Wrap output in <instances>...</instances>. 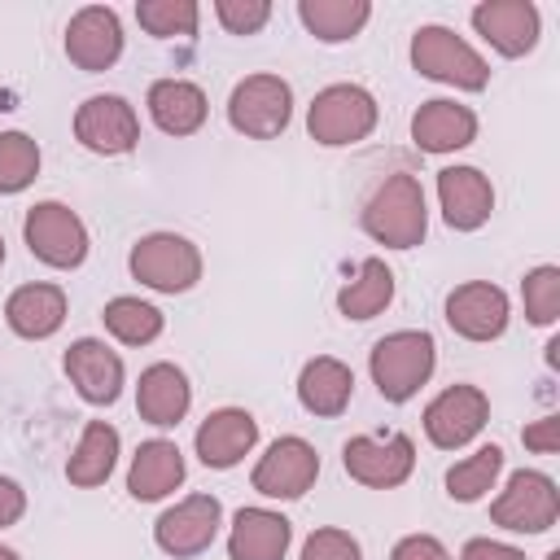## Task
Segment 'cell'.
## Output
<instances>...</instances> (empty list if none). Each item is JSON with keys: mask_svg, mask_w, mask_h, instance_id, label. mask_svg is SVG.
Returning <instances> with one entry per match:
<instances>
[{"mask_svg": "<svg viewBox=\"0 0 560 560\" xmlns=\"http://www.w3.org/2000/svg\"><path fill=\"white\" fill-rule=\"evenodd\" d=\"M293 542V525L271 508H241L232 516L228 556L232 560H284Z\"/></svg>", "mask_w": 560, "mask_h": 560, "instance_id": "obj_24", "label": "cell"}, {"mask_svg": "<svg viewBox=\"0 0 560 560\" xmlns=\"http://www.w3.org/2000/svg\"><path fill=\"white\" fill-rule=\"evenodd\" d=\"M438 206L446 228L477 232L494 214V184L477 166H446L438 171Z\"/></svg>", "mask_w": 560, "mask_h": 560, "instance_id": "obj_18", "label": "cell"}, {"mask_svg": "<svg viewBox=\"0 0 560 560\" xmlns=\"http://www.w3.org/2000/svg\"><path fill=\"white\" fill-rule=\"evenodd\" d=\"M508 315H512L508 293L499 284H490V280H468V284H455L446 293V324L464 341H494V337H503Z\"/></svg>", "mask_w": 560, "mask_h": 560, "instance_id": "obj_15", "label": "cell"}, {"mask_svg": "<svg viewBox=\"0 0 560 560\" xmlns=\"http://www.w3.org/2000/svg\"><path fill=\"white\" fill-rule=\"evenodd\" d=\"M0 560H18V551L13 547H0Z\"/></svg>", "mask_w": 560, "mask_h": 560, "instance_id": "obj_42", "label": "cell"}, {"mask_svg": "<svg viewBox=\"0 0 560 560\" xmlns=\"http://www.w3.org/2000/svg\"><path fill=\"white\" fill-rule=\"evenodd\" d=\"M341 468L368 490H394L416 468V442L407 433H359L341 446Z\"/></svg>", "mask_w": 560, "mask_h": 560, "instance_id": "obj_8", "label": "cell"}, {"mask_svg": "<svg viewBox=\"0 0 560 560\" xmlns=\"http://www.w3.org/2000/svg\"><path fill=\"white\" fill-rule=\"evenodd\" d=\"M74 140L88 153H101V158L131 153L136 140H140V118H136L131 101H122L114 92H101V96H88L74 109Z\"/></svg>", "mask_w": 560, "mask_h": 560, "instance_id": "obj_12", "label": "cell"}, {"mask_svg": "<svg viewBox=\"0 0 560 560\" xmlns=\"http://www.w3.org/2000/svg\"><path fill=\"white\" fill-rule=\"evenodd\" d=\"M192 407V385L184 376V368L175 363H149L136 381V411L140 420L158 424V429H171L188 416Z\"/></svg>", "mask_w": 560, "mask_h": 560, "instance_id": "obj_22", "label": "cell"}, {"mask_svg": "<svg viewBox=\"0 0 560 560\" xmlns=\"http://www.w3.org/2000/svg\"><path fill=\"white\" fill-rule=\"evenodd\" d=\"M258 442V420L245 411V407H219L210 411L201 424H197V459L206 468H232L241 464Z\"/></svg>", "mask_w": 560, "mask_h": 560, "instance_id": "obj_19", "label": "cell"}, {"mask_svg": "<svg viewBox=\"0 0 560 560\" xmlns=\"http://www.w3.org/2000/svg\"><path fill=\"white\" fill-rule=\"evenodd\" d=\"M22 236H26V249L57 271H70L88 258V228L61 201H35L22 219Z\"/></svg>", "mask_w": 560, "mask_h": 560, "instance_id": "obj_9", "label": "cell"}, {"mask_svg": "<svg viewBox=\"0 0 560 560\" xmlns=\"http://www.w3.org/2000/svg\"><path fill=\"white\" fill-rule=\"evenodd\" d=\"M547 363H551V368L560 363V337H551V341H547Z\"/></svg>", "mask_w": 560, "mask_h": 560, "instance_id": "obj_41", "label": "cell"}, {"mask_svg": "<svg viewBox=\"0 0 560 560\" xmlns=\"http://www.w3.org/2000/svg\"><path fill=\"white\" fill-rule=\"evenodd\" d=\"M394 302V271L385 258H363L359 271L337 289V311L346 319H372Z\"/></svg>", "mask_w": 560, "mask_h": 560, "instance_id": "obj_28", "label": "cell"}, {"mask_svg": "<svg viewBox=\"0 0 560 560\" xmlns=\"http://www.w3.org/2000/svg\"><path fill=\"white\" fill-rule=\"evenodd\" d=\"M499 472H503V446L490 442V446H481L468 459H459V464L446 468V494L455 503H477V499H486L494 490Z\"/></svg>", "mask_w": 560, "mask_h": 560, "instance_id": "obj_31", "label": "cell"}, {"mask_svg": "<svg viewBox=\"0 0 560 560\" xmlns=\"http://www.w3.org/2000/svg\"><path fill=\"white\" fill-rule=\"evenodd\" d=\"M363 232L385 249H416L429 232L424 188L411 171H394L363 206Z\"/></svg>", "mask_w": 560, "mask_h": 560, "instance_id": "obj_1", "label": "cell"}, {"mask_svg": "<svg viewBox=\"0 0 560 560\" xmlns=\"http://www.w3.org/2000/svg\"><path fill=\"white\" fill-rule=\"evenodd\" d=\"M521 442L534 451V455H556L560 451V416H542L534 424L521 429Z\"/></svg>", "mask_w": 560, "mask_h": 560, "instance_id": "obj_38", "label": "cell"}, {"mask_svg": "<svg viewBox=\"0 0 560 560\" xmlns=\"http://www.w3.org/2000/svg\"><path fill=\"white\" fill-rule=\"evenodd\" d=\"M411 140L416 149L424 153H455V149H468L477 140V114L459 101H424L416 114H411Z\"/></svg>", "mask_w": 560, "mask_h": 560, "instance_id": "obj_21", "label": "cell"}, {"mask_svg": "<svg viewBox=\"0 0 560 560\" xmlns=\"http://www.w3.org/2000/svg\"><path fill=\"white\" fill-rule=\"evenodd\" d=\"M61 368H66L70 385L79 389V398L92 402V407H109V402H118L122 381H127L122 354L109 350V346L96 341V337H79V341H70Z\"/></svg>", "mask_w": 560, "mask_h": 560, "instance_id": "obj_16", "label": "cell"}, {"mask_svg": "<svg viewBox=\"0 0 560 560\" xmlns=\"http://www.w3.org/2000/svg\"><path fill=\"white\" fill-rule=\"evenodd\" d=\"M214 18L223 22L228 35H258L271 18L267 0H214Z\"/></svg>", "mask_w": 560, "mask_h": 560, "instance_id": "obj_36", "label": "cell"}, {"mask_svg": "<svg viewBox=\"0 0 560 560\" xmlns=\"http://www.w3.org/2000/svg\"><path fill=\"white\" fill-rule=\"evenodd\" d=\"M376 118H381L376 96L363 83H328L324 92H315V101L306 109V131L315 144L341 149V144L368 140Z\"/></svg>", "mask_w": 560, "mask_h": 560, "instance_id": "obj_4", "label": "cell"}, {"mask_svg": "<svg viewBox=\"0 0 560 560\" xmlns=\"http://www.w3.org/2000/svg\"><path fill=\"white\" fill-rule=\"evenodd\" d=\"M66 57L88 70L101 74L122 57V22L109 4H83L70 22H66Z\"/></svg>", "mask_w": 560, "mask_h": 560, "instance_id": "obj_14", "label": "cell"}, {"mask_svg": "<svg viewBox=\"0 0 560 560\" xmlns=\"http://www.w3.org/2000/svg\"><path fill=\"white\" fill-rule=\"evenodd\" d=\"M438 368V341L424 328H398L389 337H381L368 354V372L372 385L385 402H407L420 394V385L433 376Z\"/></svg>", "mask_w": 560, "mask_h": 560, "instance_id": "obj_2", "label": "cell"}, {"mask_svg": "<svg viewBox=\"0 0 560 560\" xmlns=\"http://www.w3.org/2000/svg\"><path fill=\"white\" fill-rule=\"evenodd\" d=\"M459 560H525V551L512 542H494V538H468Z\"/></svg>", "mask_w": 560, "mask_h": 560, "instance_id": "obj_39", "label": "cell"}, {"mask_svg": "<svg viewBox=\"0 0 560 560\" xmlns=\"http://www.w3.org/2000/svg\"><path fill=\"white\" fill-rule=\"evenodd\" d=\"M521 302H525V319L538 328H551L560 319V267L542 262L534 271H525L521 280Z\"/></svg>", "mask_w": 560, "mask_h": 560, "instance_id": "obj_34", "label": "cell"}, {"mask_svg": "<svg viewBox=\"0 0 560 560\" xmlns=\"http://www.w3.org/2000/svg\"><path fill=\"white\" fill-rule=\"evenodd\" d=\"M293 118V88L280 74H245L228 96V122L249 140H276Z\"/></svg>", "mask_w": 560, "mask_h": 560, "instance_id": "obj_7", "label": "cell"}, {"mask_svg": "<svg viewBox=\"0 0 560 560\" xmlns=\"http://www.w3.org/2000/svg\"><path fill=\"white\" fill-rule=\"evenodd\" d=\"M472 31L499 52V57H525L538 44L542 18L534 0H481L472 9Z\"/></svg>", "mask_w": 560, "mask_h": 560, "instance_id": "obj_17", "label": "cell"}, {"mask_svg": "<svg viewBox=\"0 0 560 560\" xmlns=\"http://www.w3.org/2000/svg\"><path fill=\"white\" fill-rule=\"evenodd\" d=\"M26 512V490L13 481V477H0V529L18 525Z\"/></svg>", "mask_w": 560, "mask_h": 560, "instance_id": "obj_40", "label": "cell"}, {"mask_svg": "<svg viewBox=\"0 0 560 560\" xmlns=\"http://www.w3.org/2000/svg\"><path fill=\"white\" fill-rule=\"evenodd\" d=\"M144 105H149V118L158 122V131H166V136H192V131H201V122L210 114V101L192 79H158L149 88Z\"/></svg>", "mask_w": 560, "mask_h": 560, "instance_id": "obj_26", "label": "cell"}, {"mask_svg": "<svg viewBox=\"0 0 560 560\" xmlns=\"http://www.w3.org/2000/svg\"><path fill=\"white\" fill-rule=\"evenodd\" d=\"M4 324L26 337V341H44L66 324V289L35 280V284H18L4 302Z\"/></svg>", "mask_w": 560, "mask_h": 560, "instance_id": "obj_23", "label": "cell"}, {"mask_svg": "<svg viewBox=\"0 0 560 560\" xmlns=\"http://www.w3.org/2000/svg\"><path fill=\"white\" fill-rule=\"evenodd\" d=\"M298 18L319 44H346L368 26L372 4L368 0H298Z\"/></svg>", "mask_w": 560, "mask_h": 560, "instance_id": "obj_29", "label": "cell"}, {"mask_svg": "<svg viewBox=\"0 0 560 560\" xmlns=\"http://www.w3.org/2000/svg\"><path fill=\"white\" fill-rule=\"evenodd\" d=\"M350 398H354V372L341 359L315 354V359L302 363V372H298V402L311 416L332 420V416H341L350 407Z\"/></svg>", "mask_w": 560, "mask_h": 560, "instance_id": "obj_25", "label": "cell"}, {"mask_svg": "<svg viewBox=\"0 0 560 560\" xmlns=\"http://www.w3.org/2000/svg\"><path fill=\"white\" fill-rule=\"evenodd\" d=\"M101 319H105V332L122 346H149L162 337V324H166L162 311L153 302H140V298H109Z\"/></svg>", "mask_w": 560, "mask_h": 560, "instance_id": "obj_30", "label": "cell"}, {"mask_svg": "<svg viewBox=\"0 0 560 560\" xmlns=\"http://www.w3.org/2000/svg\"><path fill=\"white\" fill-rule=\"evenodd\" d=\"M118 451H122V438L109 420H88L70 459H66V481L79 486V490H92V486H105L114 464H118Z\"/></svg>", "mask_w": 560, "mask_h": 560, "instance_id": "obj_27", "label": "cell"}, {"mask_svg": "<svg viewBox=\"0 0 560 560\" xmlns=\"http://www.w3.org/2000/svg\"><path fill=\"white\" fill-rule=\"evenodd\" d=\"M547 560H560V551H547Z\"/></svg>", "mask_w": 560, "mask_h": 560, "instance_id": "obj_44", "label": "cell"}, {"mask_svg": "<svg viewBox=\"0 0 560 560\" xmlns=\"http://www.w3.org/2000/svg\"><path fill=\"white\" fill-rule=\"evenodd\" d=\"M490 420V398L477 385H446L429 407H424V438L438 451H459L468 446Z\"/></svg>", "mask_w": 560, "mask_h": 560, "instance_id": "obj_13", "label": "cell"}, {"mask_svg": "<svg viewBox=\"0 0 560 560\" xmlns=\"http://www.w3.org/2000/svg\"><path fill=\"white\" fill-rule=\"evenodd\" d=\"M39 175V144L26 131H0V192H22Z\"/></svg>", "mask_w": 560, "mask_h": 560, "instance_id": "obj_32", "label": "cell"}, {"mask_svg": "<svg viewBox=\"0 0 560 560\" xmlns=\"http://www.w3.org/2000/svg\"><path fill=\"white\" fill-rule=\"evenodd\" d=\"M411 66H416V74L459 88V92H481L490 83L486 57L464 35H455L451 26H438V22H429L411 35Z\"/></svg>", "mask_w": 560, "mask_h": 560, "instance_id": "obj_3", "label": "cell"}, {"mask_svg": "<svg viewBox=\"0 0 560 560\" xmlns=\"http://www.w3.org/2000/svg\"><path fill=\"white\" fill-rule=\"evenodd\" d=\"M136 22L158 39H175V35H197L201 9L197 0H140Z\"/></svg>", "mask_w": 560, "mask_h": 560, "instance_id": "obj_33", "label": "cell"}, {"mask_svg": "<svg viewBox=\"0 0 560 560\" xmlns=\"http://www.w3.org/2000/svg\"><path fill=\"white\" fill-rule=\"evenodd\" d=\"M219 525H223V503L214 494H184L175 508H166L153 521V542L166 556L188 560V556H201L219 538Z\"/></svg>", "mask_w": 560, "mask_h": 560, "instance_id": "obj_11", "label": "cell"}, {"mask_svg": "<svg viewBox=\"0 0 560 560\" xmlns=\"http://www.w3.org/2000/svg\"><path fill=\"white\" fill-rule=\"evenodd\" d=\"M298 560H363V547H359V538L350 529L324 525V529H315L302 542V556Z\"/></svg>", "mask_w": 560, "mask_h": 560, "instance_id": "obj_35", "label": "cell"}, {"mask_svg": "<svg viewBox=\"0 0 560 560\" xmlns=\"http://www.w3.org/2000/svg\"><path fill=\"white\" fill-rule=\"evenodd\" d=\"M0 267H4V236H0Z\"/></svg>", "mask_w": 560, "mask_h": 560, "instance_id": "obj_43", "label": "cell"}, {"mask_svg": "<svg viewBox=\"0 0 560 560\" xmlns=\"http://www.w3.org/2000/svg\"><path fill=\"white\" fill-rule=\"evenodd\" d=\"M389 560H455V556H451V551L442 547V538H433V534H407V538L394 542Z\"/></svg>", "mask_w": 560, "mask_h": 560, "instance_id": "obj_37", "label": "cell"}, {"mask_svg": "<svg viewBox=\"0 0 560 560\" xmlns=\"http://www.w3.org/2000/svg\"><path fill=\"white\" fill-rule=\"evenodd\" d=\"M184 486V451L171 438H149L136 446L127 468V494L136 503H158Z\"/></svg>", "mask_w": 560, "mask_h": 560, "instance_id": "obj_20", "label": "cell"}, {"mask_svg": "<svg viewBox=\"0 0 560 560\" xmlns=\"http://www.w3.org/2000/svg\"><path fill=\"white\" fill-rule=\"evenodd\" d=\"M315 477H319V451L306 438L284 433L258 455V464L249 472V486L262 499H302L315 486Z\"/></svg>", "mask_w": 560, "mask_h": 560, "instance_id": "obj_10", "label": "cell"}, {"mask_svg": "<svg viewBox=\"0 0 560 560\" xmlns=\"http://www.w3.org/2000/svg\"><path fill=\"white\" fill-rule=\"evenodd\" d=\"M127 267L153 293H188L201 280V249L179 232H149L131 245Z\"/></svg>", "mask_w": 560, "mask_h": 560, "instance_id": "obj_5", "label": "cell"}, {"mask_svg": "<svg viewBox=\"0 0 560 560\" xmlns=\"http://www.w3.org/2000/svg\"><path fill=\"white\" fill-rule=\"evenodd\" d=\"M560 516V490L538 468H516L490 503V521L512 534H547Z\"/></svg>", "mask_w": 560, "mask_h": 560, "instance_id": "obj_6", "label": "cell"}]
</instances>
